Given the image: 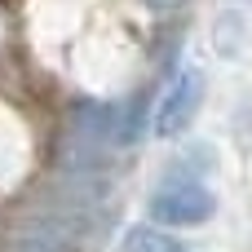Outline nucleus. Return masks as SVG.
I'll use <instances>...</instances> for the list:
<instances>
[{
	"label": "nucleus",
	"instance_id": "7ed1b4c3",
	"mask_svg": "<svg viewBox=\"0 0 252 252\" xmlns=\"http://www.w3.org/2000/svg\"><path fill=\"white\" fill-rule=\"evenodd\" d=\"M124 252H182L168 235H151V230H133L124 239Z\"/></svg>",
	"mask_w": 252,
	"mask_h": 252
},
{
	"label": "nucleus",
	"instance_id": "f03ea898",
	"mask_svg": "<svg viewBox=\"0 0 252 252\" xmlns=\"http://www.w3.org/2000/svg\"><path fill=\"white\" fill-rule=\"evenodd\" d=\"M199 102H204V75H199V71H182V75L168 84V93L159 97V106H155V133H159V137L186 133L190 120L199 115Z\"/></svg>",
	"mask_w": 252,
	"mask_h": 252
},
{
	"label": "nucleus",
	"instance_id": "f257e3e1",
	"mask_svg": "<svg viewBox=\"0 0 252 252\" xmlns=\"http://www.w3.org/2000/svg\"><path fill=\"white\" fill-rule=\"evenodd\" d=\"M151 217L164 226H199L213 217V190L190 177H173L151 195Z\"/></svg>",
	"mask_w": 252,
	"mask_h": 252
}]
</instances>
